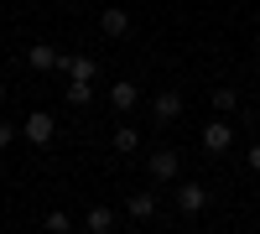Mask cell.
Masks as SVG:
<instances>
[{"label": "cell", "mask_w": 260, "mask_h": 234, "mask_svg": "<svg viewBox=\"0 0 260 234\" xmlns=\"http://www.w3.org/2000/svg\"><path fill=\"white\" fill-rule=\"evenodd\" d=\"M250 172H260V146H250Z\"/></svg>", "instance_id": "17"}, {"label": "cell", "mask_w": 260, "mask_h": 234, "mask_svg": "<svg viewBox=\"0 0 260 234\" xmlns=\"http://www.w3.org/2000/svg\"><path fill=\"white\" fill-rule=\"evenodd\" d=\"M136 104H141V89H136L130 78H120L115 89H110V110H115V115H130Z\"/></svg>", "instance_id": "4"}, {"label": "cell", "mask_w": 260, "mask_h": 234, "mask_svg": "<svg viewBox=\"0 0 260 234\" xmlns=\"http://www.w3.org/2000/svg\"><path fill=\"white\" fill-rule=\"evenodd\" d=\"M99 31H104V37H125V31H130V16H125L120 6H104V16H99Z\"/></svg>", "instance_id": "8"}, {"label": "cell", "mask_w": 260, "mask_h": 234, "mask_svg": "<svg viewBox=\"0 0 260 234\" xmlns=\"http://www.w3.org/2000/svg\"><path fill=\"white\" fill-rule=\"evenodd\" d=\"M47 229H57V234H68V229H73V219L62 214V208H57V214H47Z\"/></svg>", "instance_id": "15"}, {"label": "cell", "mask_w": 260, "mask_h": 234, "mask_svg": "<svg viewBox=\"0 0 260 234\" xmlns=\"http://www.w3.org/2000/svg\"><path fill=\"white\" fill-rule=\"evenodd\" d=\"M125 208H130V219H141V224H146L151 214H156V198H151V193H136V198H130Z\"/></svg>", "instance_id": "11"}, {"label": "cell", "mask_w": 260, "mask_h": 234, "mask_svg": "<svg viewBox=\"0 0 260 234\" xmlns=\"http://www.w3.org/2000/svg\"><path fill=\"white\" fill-rule=\"evenodd\" d=\"M229 146H234V125L229 120H208L203 125V151L219 156V151H229Z\"/></svg>", "instance_id": "1"}, {"label": "cell", "mask_w": 260, "mask_h": 234, "mask_svg": "<svg viewBox=\"0 0 260 234\" xmlns=\"http://www.w3.org/2000/svg\"><path fill=\"white\" fill-rule=\"evenodd\" d=\"M146 166H151V177H156V182H172V177H177V151H151Z\"/></svg>", "instance_id": "6"}, {"label": "cell", "mask_w": 260, "mask_h": 234, "mask_svg": "<svg viewBox=\"0 0 260 234\" xmlns=\"http://www.w3.org/2000/svg\"><path fill=\"white\" fill-rule=\"evenodd\" d=\"M177 115H182V94L177 89H161L156 99H151V120H156V125H172Z\"/></svg>", "instance_id": "2"}, {"label": "cell", "mask_w": 260, "mask_h": 234, "mask_svg": "<svg viewBox=\"0 0 260 234\" xmlns=\"http://www.w3.org/2000/svg\"><path fill=\"white\" fill-rule=\"evenodd\" d=\"M213 110H240V94H234V89H213Z\"/></svg>", "instance_id": "13"}, {"label": "cell", "mask_w": 260, "mask_h": 234, "mask_svg": "<svg viewBox=\"0 0 260 234\" xmlns=\"http://www.w3.org/2000/svg\"><path fill=\"white\" fill-rule=\"evenodd\" d=\"M57 57H62L57 47H47V42H37V47L26 52V68H37V73H52V68H57Z\"/></svg>", "instance_id": "7"}, {"label": "cell", "mask_w": 260, "mask_h": 234, "mask_svg": "<svg viewBox=\"0 0 260 234\" xmlns=\"http://www.w3.org/2000/svg\"><path fill=\"white\" fill-rule=\"evenodd\" d=\"M57 136V115H26V141L31 146H47Z\"/></svg>", "instance_id": "5"}, {"label": "cell", "mask_w": 260, "mask_h": 234, "mask_svg": "<svg viewBox=\"0 0 260 234\" xmlns=\"http://www.w3.org/2000/svg\"><path fill=\"white\" fill-rule=\"evenodd\" d=\"M83 229H89V234H110L115 214H110V208H89V214H83Z\"/></svg>", "instance_id": "10"}, {"label": "cell", "mask_w": 260, "mask_h": 234, "mask_svg": "<svg viewBox=\"0 0 260 234\" xmlns=\"http://www.w3.org/2000/svg\"><path fill=\"white\" fill-rule=\"evenodd\" d=\"M136 146H141V136L130 130V125H120V130H115V151H136Z\"/></svg>", "instance_id": "14"}, {"label": "cell", "mask_w": 260, "mask_h": 234, "mask_svg": "<svg viewBox=\"0 0 260 234\" xmlns=\"http://www.w3.org/2000/svg\"><path fill=\"white\" fill-rule=\"evenodd\" d=\"M0 104H6V83H0Z\"/></svg>", "instance_id": "18"}, {"label": "cell", "mask_w": 260, "mask_h": 234, "mask_svg": "<svg viewBox=\"0 0 260 234\" xmlns=\"http://www.w3.org/2000/svg\"><path fill=\"white\" fill-rule=\"evenodd\" d=\"M11 141H16V125H6V120H0V151H6Z\"/></svg>", "instance_id": "16"}, {"label": "cell", "mask_w": 260, "mask_h": 234, "mask_svg": "<svg viewBox=\"0 0 260 234\" xmlns=\"http://www.w3.org/2000/svg\"><path fill=\"white\" fill-rule=\"evenodd\" d=\"M203 203H208V193H203V182H182V187H177V208H182V219H192V214H203Z\"/></svg>", "instance_id": "3"}, {"label": "cell", "mask_w": 260, "mask_h": 234, "mask_svg": "<svg viewBox=\"0 0 260 234\" xmlns=\"http://www.w3.org/2000/svg\"><path fill=\"white\" fill-rule=\"evenodd\" d=\"M57 73H68V78H94L99 68H94V57H68V52H62V57H57Z\"/></svg>", "instance_id": "9"}, {"label": "cell", "mask_w": 260, "mask_h": 234, "mask_svg": "<svg viewBox=\"0 0 260 234\" xmlns=\"http://www.w3.org/2000/svg\"><path fill=\"white\" fill-rule=\"evenodd\" d=\"M94 89H89V78H68V104H89Z\"/></svg>", "instance_id": "12"}]
</instances>
